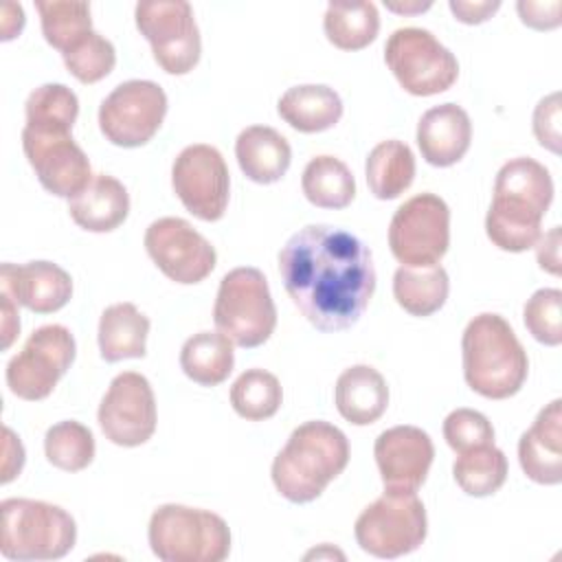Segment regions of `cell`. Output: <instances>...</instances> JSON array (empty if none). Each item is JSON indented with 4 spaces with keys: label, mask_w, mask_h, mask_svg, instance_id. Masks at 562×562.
I'll list each match as a JSON object with an SVG mask.
<instances>
[{
    "label": "cell",
    "mask_w": 562,
    "mask_h": 562,
    "mask_svg": "<svg viewBox=\"0 0 562 562\" xmlns=\"http://www.w3.org/2000/svg\"><path fill=\"white\" fill-rule=\"evenodd\" d=\"M279 274L292 303L321 331L353 327L375 290L369 246L327 224H310L283 244Z\"/></svg>",
    "instance_id": "6da1fadb"
},
{
    "label": "cell",
    "mask_w": 562,
    "mask_h": 562,
    "mask_svg": "<svg viewBox=\"0 0 562 562\" xmlns=\"http://www.w3.org/2000/svg\"><path fill=\"white\" fill-rule=\"evenodd\" d=\"M553 200V180L544 165L520 156L507 160L494 180V198L485 215L490 241L507 252L529 250Z\"/></svg>",
    "instance_id": "7a4b0ae2"
},
{
    "label": "cell",
    "mask_w": 562,
    "mask_h": 562,
    "mask_svg": "<svg viewBox=\"0 0 562 562\" xmlns=\"http://www.w3.org/2000/svg\"><path fill=\"white\" fill-rule=\"evenodd\" d=\"M349 463L347 435L323 419H312L292 430L288 443L272 461L277 492L296 505L316 501Z\"/></svg>",
    "instance_id": "3957f363"
},
{
    "label": "cell",
    "mask_w": 562,
    "mask_h": 562,
    "mask_svg": "<svg viewBox=\"0 0 562 562\" xmlns=\"http://www.w3.org/2000/svg\"><path fill=\"white\" fill-rule=\"evenodd\" d=\"M461 356L468 386L487 400L516 395L529 373L525 347L512 325L494 312H483L465 325Z\"/></svg>",
    "instance_id": "277c9868"
},
{
    "label": "cell",
    "mask_w": 562,
    "mask_h": 562,
    "mask_svg": "<svg viewBox=\"0 0 562 562\" xmlns=\"http://www.w3.org/2000/svg\"><path fill=\"white\" fill-rule=\"evenodd\" d=\"M147 538L162 562H222L231 553V529L222 516L178 503L154 509Z\"/></svg>",
    "instance_id": "5b68a950"
},
{
    "label": "cell",
    "mask_w": 562,
    "mask_h": 562,
    "mask_svg": "<svg viewBox=\"0 0 562 562\" xmlns=\"http://www.w3.org/2000/svg\"><path fill=\"white\" fill-rule=\"evenodd\" d=\"M0 514V551L7 560H59L77 542V525L59 505L33 498H4Z\"/></svg>",
    "instance_id": "8992f818"
},
{
    "label": "cell",
    "mask_w": 562,
    "mask_h": 562,
    "mask_svg": "<svg viewBox=\"0 0 562 562\" xmlns=\"http://www.w3.org/2000/svg\"><path fill=\"white\" fill-rule=\"evenodd\" d=\"M213 323L233 345L252 349L263 345L277 327V307L261 270L241 266L220 281Z\"/></svg>",
    "instance_id": "52a82bcc"
},
{
    "label": "cell",
    "mask_w": 562,
    "mask_h": 562,
    "mask_svg": "<svg viewBox=\"0 0 562 562\" xmlns=\"http://www.w3.org/2000/svg\"><path fill=\"white\" fill-rule=\"evenodd\" d=\"M362 551L373 558L395 560L422 547L428 533L426 507L415 490L384 487L371 505L362 509L353 525Z\"/></svg>",
    "instance_id": "ba28073f"
},
{
    "label": "cell",
    "mask_w": 562,
    "mask_h": 562,
    "mask_svg": "<svg viewBox=\"0 0 562 562\" xmlns=\"http://www.w3.org/2000/svg\"><path fill=\"white\" fill-rule=\"evenodd\" d=\"M384 61L397 83L415 97L446 92L459 77L457 57L419 26L393 31L384 44Z\"/></svg>",
    "instance_id": "9c48e42d"
},
{
    "label": "cell",
    "mask_w": 562,
    "mask_h": 562,
    "mask_svg": "<svg viewBox=\"0 0 562 562\" xmlns=\"http://www.w3.org/2000/svg\"><path fill=\"white\" fill-rule=\"evenodd\" d=\"M450 246V209L435 193L408 198L391 217L389 248L408 268L437 266Z\"/></svg>",
    "instance_id": "30bf717a"
},
{
    "label": "cell",
    "mask_w": 562,
    "mask_h": 562,
    "mask_svg": "<svg viewBox=\"0 0 562 562\" xmlns=\"http://www.w3.org/2000/svg\"><path fill=\"white\" fill-rule=\"evenodd\" d=\"M136 29L149 42L154 59L169 75L191 72L202 55L193 7L184 0H145L134 9Z\"/></svg>",
    "instance_id": "8fae6325"
},
{
    "label": "cell",
    "mask_w": 562,
    "mask_h": 562,
    "mask_svg": "<svg viewBox=\"0 0 562 562\" xmlns=\"http://www.w3.org/2000/svg\"><path fill=\"white\" fill-rule=\"evenodd\" d=\"M75 353L77 345L68 327L57 323L37 327L7 364L9 391L26 402L48 397L59 378L70 369Z\"/></svg>",
    "instance_id": "7c38bea8"
},
{
    "label": "cell",
    "mask_w": 562,
    "mask_h": 562,
    "mask_svg": "<svg viewBox=\"0 0 562 562\" xmlns=\"http://www.w3.org/2000/svg\"><path fill=\"white\" fill-rule=\"evenodd\" d=\"M167 114L165 90L149 79L119 83L99 105V130L116 147H140L154 138Z\"/></svg>",
    "instance_id": "4fadbf2b"
},
{
    "label": "cell",
    "mask_w": 562,
    "mask_h": 562,
    "mask_svg": "<svg viewBox=\"0 0 562 562\" xmlns=\"http://www.w3.org/2000/svg\"><path fill=\"white\" fill-rule=\"evenodd\" d=\"M171 187L191 215L217 222L231 198V173L220 149L206 143L184 147L171 165Z\"/></svg>",
    "instance_id": "5bb4252c"
},
{
    "label": "cell",
    "mask_w": 562,
    "mask_h": 562,
    "mask_svg": "<svg viewBox=\"0 0 562 562\" xmlns=\"http://www.w3.org/2000/svg\"><path fill=\"white\" fill-rule=\"evenodd\" d=\"M143 241L156 268L167 279L182 285L204 281L217 261L211 241L182 217L154 220Z\"/></svg>",
    "instance_id": "9a60e30c"
},
{
    "label": "cell",
    "mask_w": 562,
    "mask_h": 562,
    "mask_svg": "<svg viewBox=\"0 0 562 562\" xmlns=\"http://www.w3.org/2000/svg\"><path fill=\"white\" fill-rule=\"evenodd\" d=\"M97 419L105 439L116 446L136 448L149 441L158 422L149 380L136 371L119 373L99 404Z\"/></svg>",
    "instance_id": "2e32d148"
},
{
    "label": "cell",
    "mask_w": 562,
    "mask_h": 562,
    "mask_svg": "<svg viewBox=\"0 0 562 562\" xmlns=\"http://www.w3.org/2000/svg\"><path fill=\"white\" fill-rule=\"evenodd\" d=\"M22 149L40 184L57 198L72 200L94 178L90 160L72 140V134H48L24 127Z\"/></svg>",
    "instance_id": "e0dca14e"
},
{
    "label": "cell",
    "mask_w": 562,
    "mask_h": 562,
    "mask_svg": "<svg viewBox=\"0 0 562 562\" xmlns=\"http://www.w3.org/2000/svg\"><path fill=\"white\" fill-rule=\"evenodd\" d=\"M373 457L384 487L417 490L432 465L435 446L417 426H393L378 435Z\"/></svg>",
    "instance_id": "ac0fdd59"
},
{
    "label": "cell",
    "mask_w": 562,
    "mask_h": 562,
    "mask_svg": "<svg viewBox=\"0 0 562 562\" xmlns=\"http://www.w3.org/2000/svg\"><path fill=\"white\" fill-rule=\"evenodd\" d=\"M0 292L35 314H53L70 301L72 279L53 261H7L0 268Z\"/></svg>",
    "instance_id": "d6986e66"
},
{
    "label": "cell",
    "mask_w": 562,
    "mask_h": 562,
    "mask_svg": "<svg viewBox=\"0 0 562 562\" xmlns=\"http://www.w3.org/2000/svg\"><path fill=\"white\" fill-rule=\"evenodd\" d=\"M518 461L533 483L558 485L562 481V400L540 408L531 428L522 432Z\"/></svg>",
    "instance_id": "ffe728a7"
},
{
    "label": "cell",
    "mask_w": 562,
    "mask_h": 562,
    "mask_svg": "<svg viewBox=\"0 0 562 562\" xmlns=\"http://www.w3.org/2000/svg\"><path fill=\"white\" fill-rule=\"evenodd\" d=\"M472 123L457 103H441L426 110L417 123V145L422 158L432 167H450L470 149Z\"/></svg>",
    "instance_id": "44dd1931"
},
{
    "label": "cell",
    "mask_w": 562,
    "mask_h": 562,
    "mask_svg": "<svg viewBox=\"0 0 562 562\" xmlns=\"http://www.w3.org/2000/svg\"><path fill=\"white\" fill-rule=\"evenodd\" d=\"M68 213L83 231L110 233L127 220L130 193L114 176L97 173L79 195L68 200Z\"/></svg>",
    "instance_id": "7402d4cb"
},
{
    "label": "cell",
    "mask_w": 562,
    "mask_h": 562,
    "mask_svg": "<svg viewBox=\"0 0 562 562\" xmlns=\"http://www.w3.org/2000/svg\"><path fill=\"white\" fill-rule=\"evenodd\" d=\"M334 402L349 424L369 426L378 422L389 406L386 380L369 364H353L338 375Z\"/></svg>",
    "instance_id": "603a6c76"
},
{
    "label": "cell",
    "mask_w": 562,
    "mask_h": 562,
    "mask_svg": "<svg viewBox=\"0 0 562 562\" xmlns=\"http://www.w3.org/2000/svg\"><path fill=\"white\" fill-rule=\"evenodd\" d=\"M235 156L244 176L257 184H272L285 176L292 162L288 138L268 125H250L235 140Z\"/></svg>",
    "instance_id": "cb8c5ba5"
},
{
    "label": "cell",
    "mask_w": 562,
    "mask_h": 562,
    "mask_svg": "<svg viewBox=\"0 0 562 562\" xmlns=\"http://www.w3.org/2000/svg\"><path fill=\"white\" fill-rule=\"evenodd\" d=\"M279 116L303 134H316L334 127L342 116V101L338 92L323 83H305L288 88L279 103Z\"/></svg>",
    "instance_id": "d4e9b609"
},
{
    "label": "cell",
    "mask_w": 562,
    "mask_h": 562,
    "mask_svg": "<svg viewBox=\"0 0 562 562\" xmlns=\"http://www.w3.org/2000/svg\"><path fill=\"white\" fill-rule=\"evenodd\" d=\"M149 318L134 303H114L99 318V351L105 362L143 358L147 351Z\"/></svg>",
    "instance_id": "484cf974"
},
{
    "label": "cell",
    "mask_w": 562,
    "mask_h": 562,
    "mask_svg": "<svg viewBox=\"0 0 562 562\" xmlns=\"http://www.w3.org/2000/svg\"><path fill=\"white\" fill-rule=\"evenodd\" d=\"M364 173H367L369 191L378 200H395L413 184V178H415L413 149L397 138L382 140L369 151Z\"/></svg>",
    "instance_id": "4316f807"
},
{
    "label": "cell",
    "mask_w": 562,
    "mask_h": 562,
    "mask_svg": "<svg viewBox=\"0 0 562 562\" xmlns=\"http://www.w3.org/2000/svg\"><path fill=\"white\" fill-rule=\"evenodd\" d=\"M233 364V342L220 331L193 334L180 349V369L200 386L222 384L231 375Z\"/></svg>",
    "instance_id": "83f0119b"
},
{
    "label": "cell",
    "mask_w": 562,
    "mask_h": 562,
    "mask_svg": "<svg viewBox=\"0 0 562 562\" xmlns=\"http://www.w3.org/2000/svg\"><path fill=\"white\" fill-rule=\"evenodd\" d=\"M448 292L450 279L439 263L428 268L400 266L393 274V296L397 305L413 316H430L439 312Z\"/></svg>",
    "instance_id": "f1b7e54d"
},
{
    "label": "cell",
    "mask_w": 562,
    "mask_h": 562,
    "mask_svg": "<svg viewBox=\"0 0 562 562\" xmlns=\"http://www.w3.org/2000/svg\"><path fill=\"white\" fill-rule=\"evenodd\" d=\"M303 195L318 209H345L356 198V180L349 167L334 156L312 158L301 176Z\"/></svg>",
    "instance_id": "f546056e"
},
{
    "label": "cell",
    "mask_w": 562,
    "mask_h": 562,
    "mask_svg": "<svg viewBox=\"0 0 562 562\" xmlns=\"http://www.w3.org/2000/svg\"><path fill=\"white\" fill-rule=\"evenodd\" d=\"M323 29L336 48L362 50L378 37V7L373 2H329Z\"/></svg>",
    "instance_id": "4dcf8cb0"
},
{
    "label": "cell",
    "mask_w": 562,
    "mask_h": 562,
    "mask_svg": "<svg viewBox=\"0 0 562 562\" xmlns=\"http://www.w3.org/2000/svg\"><path fill=\"white\" fill-rule=\"evenodd\" d=\"M24 112V127L29 130L48 134H72V125L79 114V99L64 83H44L29 94Z\"/></svg>",
    "instance_id": "1f68e13d"
},
{
    "label": "cell",
    "mask_w": 562,
    "mask_h": 562,
    "mask_svg": "<svg viewBox=\"0 0 562 562\" xmlns=\"http://www.w3.org/2000/svg\"><path fill=\"white\" fill-rule=\"evenodd\" d=\"M452 476L468 496H492L507 479V457L494 443L459 452L452 465Z\"/></svg>",
    "instance_id": "d6a6232c"
},
{
    "label": "cell",
    "mask_w": 562,
    "mask_h": 562,
    "mask_svg": "<svg viewBox=\"0 0 562 562\" xmlns=\"http://www.w3.org/2000/svg\"><path fill=\"white\" fill-rule=\"evenodd\" d=\"M283 402V391L274 373L266 369H246L231 386L235 413L248 422L270 419Z\"/></svg>",
    "instance_id": "836d02e7"
},
{
    "label": "cell",
    "mask_w": 562,
    "mask_h": 562,
    "mask_svg": "<svg viewBox=\"0 0 562 562\" xmlns=\"http://www.w3.org/2000/svg\"><path fill=\"white\" fill-rule=\"evenodd\" d=\"M94 437L88 426L75 419H64L46 430L44 454L48 463L64 472H81L94 459Z\"/></svg>",
    "instance_id": "e575fe53"
},
{
    "label": "cell",
    "mask_w": 562,
    "mask_h": 562,
    "mask_svg": "<svg viewBox=\"0 0 562 562\" xmlns=\"http://www.w3.org/2000/svg\"><path fill=\"white\" fill-rule=\"evenodd\" d=\"M35 9L40 13L44 40L64 53L79 37L92 31L90 4L88 2H68V0H37Z\"/></svg>",
    "instance_id": "d590c367"
},
{
    "label": "cell",
    "mask_w": 562,
    "mask_h": 562,
    "mask_svg": "<svg viewBox=\"0 0 562 562\" xmlns=\"http://www.w3.org/2000/svg\"><path fill=\"white\" fill-rule=\"evenodd\" d=\"M64 66L81 83H97L114 70L116 50L108 37L94 29L79 37L70 48L61 53Z\"/></svg>",
    "instance_id": "8d00e7d4"
},
{
    "label": "cell",
    "mask_w": 562,
    "mask_h": 562,
    "mask_svg": "<svg viewBox=\"0 0 562 562\" xmlns=\"http://www.w3.org/2000/svg\"><path fill=\"white\" fill-rule=\"evenodd\" d=\"M522 318L538 342L558 347L562 342V292L558 288L536 290L525 303Z\"/></svg>",
    "instance_id": "74e56055"
},
{
    "label": "cell",
    "mask_w": 562,
    "mask_h": 562,
    "mask_svg": "<svg viewBox=\"0 0 562 562\" xmlns=\"http://www.w3.org/2000/svg\"><path fill=\"white\" fill-rule=\"evenodd\" d=\"M443 439L459 454L479 446L494 443L490 419L472 408H457L443 419Z\"/></svg>",
    "instance_id": "f35d334b"
},
{
    "label": "cell",
    "mask_w": 562,
    "mask_h": 562,
    "mask_svg": "<svg viewBox=\"0 0 562 562\" xmlns=\"http://www.w3.org/2000/svg\"><path fill=\"white\" fill-rule=\"evenodd\" d=\"M533 134L544 149L560 154V92H551L538 101L533 110Z\"/></svg>",
    "instance_id": "ab89813d"
},
{
    "label": "cell",
    "mask_w": 562,
    "mask_h": 562,
    "mask_svg": "<svg viewBox=\"0 0 562 562\" xmlns=\"http://www.w3.org/2000/svg\"><path fill=\"white\" fill-rule=\"evenodd\" d=\"M516 9H518V15H520L522 24H527L531 29H538V31L555 29L562 22L560 0H551V2H525V0H520L516 4Z\"/></svg>",
    "instance_id": "60d3db41"
},
{
    "label": "cell",
    "mask_w": 562,
    "mask_h": 562,
    "mask_svg": "<svg viewBox=\"0 0 562 562\" xmlns=\"http://www.w3.org/2000/svg\"><path fill=\"white\" fill-rule=\"evenodd\" d=\"M450 11L454 13V18L463 24H481L485 20H490L498 9H501V2L494 0H483V2H468V0H450L448 2Z\"/></svg>",
    "instance_id": "b9f144b4"
},
{
    "label": "cell",
    "mask_w": 562,
    "mask_h": 562,
    "mask_svg": "<svg viewBox=\"0 0 562 562\" xmlns=\"http://www.w3.org/2000/svg\"><path fill=\"white\" fill-rule=\"evenodd\" d=\"M536 246V259L542 270L549 274H560V226H553L549 233L540 235Z\"/></svg>",
    "instance_id": "7bdbcfd3"
},
{
    "label": "cell",
    "mask_w": 562,
    "mask_h": 562,
    "mask_svg": "<svg viewBox=\"0 0 562 562\" xmlns=\"http://www.w3.org/2000/svg\"><path fill=\"white\" fill-rule=\"evenodd\" d=\"M24 465V448L11 428H4V461H2V483H9L20 474Z\"/></svg>",
    "instance_id": "ee69618b"
},
{
    "label": "cell",
    "mask_w": 562,
    "mask_h": 562,
    "mask_svg": "<svg viewBox=\"0 0 562 562\" xmlns=\"http://www.w3.org/2000/svg\"><path fill=\"white\" fill-rule=\"evenodd\" d=\"M0 299H2V347L9 349L13 338L20 334V316H18V303L0 292Z\"/></svg>",
    "instance_id": "f6af8a7d"
},
{
    "label": "cell",
    "mask_w": 562,
    "mask_h": 562,
    "mask_svg": "<svg viewBox=\"0 0 562 562\" xmlns=\"http://www.w3.org/2000/svg\"><path fill=\"white\" fill-rule=\"evenodd\" d=\"M24 26V11L15 2L2 4V40H13Z\"/></svg>",
    "instance_id": "bcb514c9"
},
{
    "label": "cell",
    "mask_w": 562,
    "mask_h": 562,
    "mask_svg": "<svg viewBox=\"0 0 562 562\" xmlns=\"http://www.w3.org/2000/svg\"><path fill=\"white\" fill-rule=\"evenodd\" d=\"M391 11H397V13H415V11H426L430 9V2H413V4H395V2H384Z\"/></svg>",
    "instance_id": "7dc6e473"
}]
</instances>
